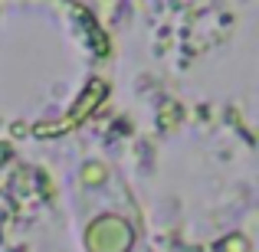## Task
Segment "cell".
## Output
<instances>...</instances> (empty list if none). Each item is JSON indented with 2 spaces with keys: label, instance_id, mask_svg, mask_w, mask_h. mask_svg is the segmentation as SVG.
I'll return each instance as SVG.
<instances>
[{
  "label": "cell",
  "instance_id": "cell-2",
  "mask_svg": "<svg viewBox=\"0 0 259 252\" xmlns=\"http://www.w3.org/2000/svg\"><path fill=\"white\" fill-rule=\"evenodd\" d=\"M145 252H148V249H145Z\"/></svg>",
  "mask_w": 259,
  "mask_h": 252
},
{
  "label": "cell",
  "instance_id": "cell-1",
  "mask_svg": "<svg viewBox=\"0 0 259 252\" xmlns=\"http://www.w3.org/2000/svg\"><path fill=\"white\" fill-rule=\"evenodd\" d=\"M82 249L85 252H145V229L135 213L132 193L118 187V193H105L102 183V203L82 210Z\"/></svg>",
  "mask_w": 259,
  "mask_h": 252
}]
</instances>
